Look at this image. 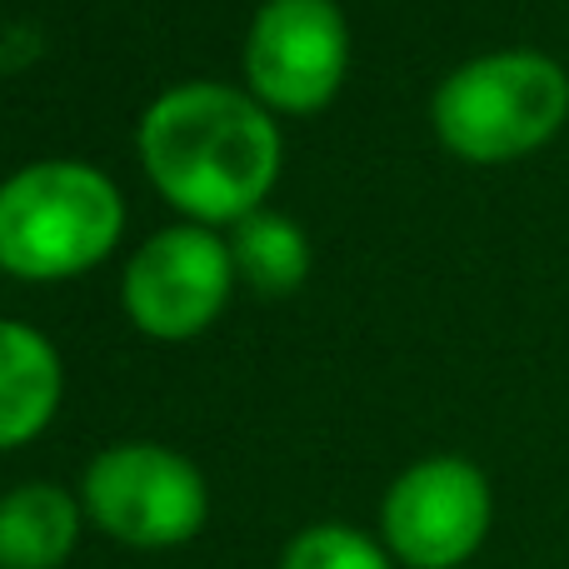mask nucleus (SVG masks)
Listing matches in <instances>:
<instances>
[{
	"label": "nucleus",
	"instance_id": "obj_10",
	"mask_svg": "<svg viewBox=\"0 0 569 569\" xmlns=\"http://www.w3.org/2000/svg\"><path fill=\"white\" fill-rule=\"evenodd\" d=\"M230 260L236 276L250 280L260 295H290L310 276V240L290 216L256 210L230 230Z\"/></svg>",
	"mask_w": 569,
	"mask_h": 569
},
{
	"label": "nucleus",
	"instance_id": "obj_7",
	"mask_svg": "<svg viewBox=\"0 0 569 569\" xmlns=\"http://www.w3.org/2000/svg\"><path fill=\"white\" fill-rule=\"evenodd\" d=\"M236 260L206 226H170L150 236L126 266V315L150 340H190L230 300Z\"/></svg>",
	"mask_w": 569,
	"mask_h": 569
},
{
	"label": "nucleus",
	"instance_id": "obj_6",
	"mask_svg": "<svg viewBox=\"0 0 569 569\" xmlns=\"http://www.w3.org/2000/svg\"><path fill=\"white\" fill-rule=\"evenodd\" d=\"M490 480L460 455H430L390 485L380 505L385 550L410 569H455L490 535Z\"/></svg>",
	"mask_w": 569,
	"mask_h": 569
},
{
	"label": "nucleus",
	"instance_id": "obj_8",
	"mask_svg": "<svg viewBox=\"0 0 569 569\" xmlns=\"http://www.w3.org/2000/svg\"><path fill=\"white\" fill-rule=\"evenodd\" d=\"M60 355L40 330L0 320V450L30 445L60 410Z\"/></svg>",
	"mask_w": 569,
	"mask_h": 569
},
{
	"label": "nucleus",
	"instance_id": "obj_2",
	"mask_svg": "<svg viewBox=\"0 0 569 569\" xmlns=\"http://www.w3.org/2000/svg\"><path fill=\"white\" fill-rule=\"evenodd\" d=\"M435 136L470 166H505L550 146L569 120V76L540 50H495L455 66L435 90Z\"/></svg>",
	"mask_w": 569,
	"mask_h": 569
},
{
	"label": "nucleus",
	"instance_id": "obj_9",
	"mask_svg": "<svg viewBox=\"0 0 569 569\" xmlns=\"http://www.w3.org/2000/svg\"><path fill=\"white\" fill-rule=\"evenodd\" d=\"M80 540V505L60 485L0 495V569H60Z\"/></svg>",
	"mask_w": 569,
	"mask_h": 569
},
{
	"label": "nucleus",
	"instance_id": "obj_1",
	"mask_svg": "<svg viewBox=\"0 0 569 569\" xmlns=\"http://www.w3.org/2000/svg\"><path fill=\"white\" fill-rule=\"evenodd\" d=\"M136 150L150 186L196 226H240L280 180V130L246 90L190 80L140 116Z\"/></svg>",
	"mask_w": 569,
	"mask_h": 569
},
{
	"label": "nucleus",
	"instance_id": "obj_3",
	"mask_svg": "<svg viewBox=\"0 0 569 569\" xmlns=\"http://www.w3.org/2000/svg\"><path fill=\"white\" fill-rule=\"evenodd\" d=\"M126 200L80 160H40L0 186V270L16 280H70L116 250Z\"/></svg>",
	"mask_w": 569,
	"mask_h": 569
},
{
	"label": "nucleus",
	"instance_id": "obj_5",
	"mask_svg": "<svg viewBox=\"0 0 569 569\" xmlns=\"http://www.w3.org/2000/svg\"><path fill=\"white\" fill-rule=\"evenodd\" d=\"M350 26L335 0H266L246 40L250 96L280 116H315L345 86Z\"/></svg>",
	"mask_w": 569,
	"mask_h": 569
},
{
	"label": "nucleus",
	"instance_id": "obj_11",
	"mask_svg": "<svg viewBox=\"0 0 569 569\" xmlns=\"http://www.w3.org/2000/svg\"><path fill=\"white\" fill-rule=\"evenodd\" d=\"M280 569H390V555H385V545H375L360 530L315 525V530H300L290 540Z\"/></svg>",
	"mask_w": 569,
	"mask_h": 569
},
{
	"label": "nucleus",
	"instance_id": "obj_4",
	"mask_svg": "<svg viewBox=\"0 0 569 569\" xmlns=\"http://www.w3.org/2000/svg\"><path fill=\"white\" fill-rule=\"evenodd\" d=\"M80 500L110 540L136 550H170L196 540L210 515V490L200 470L166 445H116L96 455Z\"/></svg>",
	"mask_w": 569,
	"mask_h": 569
}]
</instances>
